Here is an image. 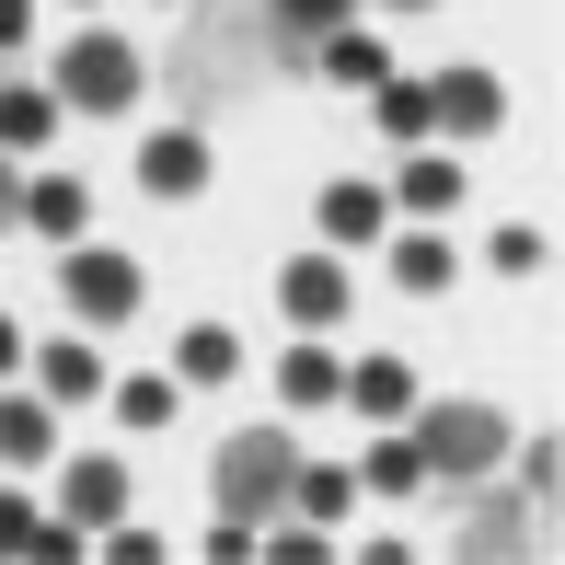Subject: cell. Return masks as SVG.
<instances>
[{
  "label": "cell",
  "mask_w": 565,
  "mask_h": 565,
  "mask_svg": "<svg viewBox=\"0 0 565 565\" xmlns=\"http://www.w3.org/2000/svg\"><path fill=\"white\" fill-rule=\"evenodd\" d=\"M289 473H300V450L277 439V427H243V439L220 450V520H277V508H289Z\"/></svg>",
  "instance_id": "cell-1"
},
{
  "label": "cell",
  "mask_w": 565,
  "mask_h": 565,
  "mask_svg": "<svg viewBox=\"0 0 565 565\" xmlns=\"http://www.w3.org/2000/svg\"><path fill=\"white\" fill-rule=\"evenodd\" d=\"M497 450H508V416H497V404H439V416L416 427V461H427V473H450V484L497 473Z\"/></svg>",
  "instance_id": "cell-2"
},
{
  "label": "cell",
  "mask_w": 565,
  "mask_h": 565,
  "mask_svg": "<svg viewBox=\"0 0 565 565\" xmlns=\"http://www.w3.org/2000/svg\"><path fill=\"white\" fill-rule=\"evenodd\" d=\"M58 93H70L82 116H116L127 93H139V46H127V35H82V46L58 58Z\"/></svg>",
  "instance_id": "cell-3"
},
{
  "label": "cell",
  "mask_w": 565,
  "mask_h": 565,
  "mask_svg": "<svg viewBox=\"0 0 565 565\" xmlns=\"http://www.w3.org/2000/svg\"><path fill=\"white\" fill-rule=\"evenodd\" d=\"M58 289H70L82 323H127V312H139V266H127V254H70Z\"/></svg>",
  "instance_id": "cell-4"
},
{
  "label": "cell",
  "mask_w": 565,
  "mask_h": 565,
  "mask_svg": "<svg viewBox=\"0 0 565 565\" xmlns=\"http://www.w3.org/2000/svg\"><path fill=\"white\" fill-rule=\"evenodd\" d=\"M277 300H289V323H300V335H323V323L347 312V266H335V254H300V266L277 277Z\"/></svg>",
  "instance_id": "cell-5"
},
{
  "label": "cell",
  "mask_w": 565,
  "mask_h": 565,
  "mask_svg": "<svg viewBox=\"0 0 565 565\" xmlns=\"http://www.w3.org/2000/svg\"><path fill=\"white\" fill-rule=\"evenodd\" d=\"M497 116H508V93L484 82V70H450V82H427V127H461V139H484Z\"/></svg>",
  "instance_id": "cell-6"
},
{
  "label": "cell",
  "mask_w": 565,
  "mask_h": 565,
  "mask_svg": "<svg viewBox=\"0 0 565 565\" xmlns=\"http://www.w3.org/2000/svg\"><path fill=\"white\" fill-rule=\"evenodd\" d=\"M139 185L150 196H196L209 185V139H196V127H162V139L139 150Z\"/></svg>",
  "instance_id": "cell-7"
},
{
  "label": "cell",
  "mask_w": 565,
  "mask_h": 565,
  "mask_svg": "<svg viewBox=\"0 0 565 565\" xmlns=\"http://www.w3.org/2000/svg\"><path fill=\"white\" fill-rule=\"evenodd\" d=\"M70 531H116L127 520V461H70Z\"/></svg>",
  "instance_id": "cell-8"
},
{
  "label": "cell",
  "mask_w": 565,
  "mask_h": 565,
  "mask_svg": "<svg viewBox=\"0 0 565 565\" xmlns=\"http://www.w3.org/2000/svg\"><path fill=\"white\" fill-rule=\"evenodd\" d=\"M335 393H347V404H358V416H370V427L416 416V370H404V358H370V370H347Z\"/></svg>",
  "instance_id": "cell-9"
},
{
  "label": "cell",
  "mask_w": 565,
  "mask_h": 565,
  "mask_svg": "<svg viewBox=\"0 0 565 565\" xmlns=\"http://www.w3.org/2000/svg\"><path fill=\"white\" fill-rule=\"evenodd\" d=\"M35 381H46V404H93V393H105V358H93L82 335H58L35 358Z\"/></svg>",
  "instance_id": "cell-10"
},
{
  "label": "cell",
  "mask_w": 565,
  "mask_h": 565,
  "mask_svg": "<svg viewBox=\"0 0 565 565\" xmlns=\"http://www.w3.org/2000/svg\"><path fill=\"white\" fill-rule=\"evenodd\" d=\"M46 439H58L46 393H0V461H46Z\"/></svg>",
  "instance_id": "cell-11"
},
{
  "label": "cell",
  "mask_w": 565,
  "mask_h": 565,
  "mask_svg": "<svg viewBox=\"0 0 565 565\" xmlns=\"http://www.w3.org/2000/svg\"><path fill=\"white\" fill-rule=\"evenodd\" d=\"M393 196H404V209H416V220H450V196H461V173L439 162V150H416V162L393 173Z\"/></svg>",
  "instance_id": "cell-12"
},
{
  "label": "cell",
  "mask_w": 565,
  "mask_h": 565,
  "mask_svg": "<svg viewBox=\"0 0 565 565\" xmlns=\"http://www.w3.org/2000/svg\"><path fill=\"white\" fill-rule=\"evenodd\" d=\"M46 127H58V93H23V82H0V150H35Z\"/></svg>",
  "instance_id": "cell-13"
},
{
  "label": "cell",
  "mask_w": 565,
  "mask_h": 565,
  "mask_svg": "<svg viewBox=\"0 0 565 565\" xmlns=\"http://www.w3.org/2000/svg\"><path fill=\"white\" fill-rule=\"evenodd\" d=\"M335 358H323V347H289V358H277V393H289V404H335Z\"/></svg>",
  "instance_id": "cell-14"
},
{
  "label": "cell",
  "mask_w": 565,
  "mask_h": 565,
  "mask_svg": "<svg viewBox=\"0 0 565 565\" xmlns=\"http://www.w3.org/2000/svg\"><path fill=\"white\" fill-rule=\"evenodd\" d=\"M520 531H531V497H484V508H473V531H461V554H508Z\"/></svg>",
  "instance_id": "cell-15"
},
{
  "label": "cell",
  "mask_w": 565,
  "mask_h": 565,
  "mask_svg": "<svg viewBox=\"0 0 565 565\" xmlns=\"http://www.w3.org/2000/svg\"><path fill=\"white\" fill-rule=\"evenodd\" d=\"M23 220H35V231H58V243H82L93 196H82V185H23Z\"/></svg>",
  "instance_id": "cell-16"
},
{
  "label": "cell",
  "mask_w": 565,
  "mask_h": 565,
  "mask_svg": "<svg viewBox=\"0 0 565 565\" xmlns=\"http://www.w3.org/2000/svg\"><path fill=\"white\" fill-rule=\"evenodd\" d=\"M323 231L335 243H381V196L370 185H323Z\"/></svg>",
  "instance_id": "cell-17"
},
{
  "label": "cell",
  "mask_w": 565,
  "mask_h": 565,
  "mask_svg": "<svg viewBox=\"0 0 565 565\" xmlns=\"http://www.w3.org/2000/svg\"><path fill=\"white\" fill-rule=\"evenodd\" d=\"M266 23L300 46V58H312V35H335V23H347V0H266Z\"/></svg>",
  "instance_id": "cell-18"
},
{
  "label": "cell",
  "mask_w": 565,
  "mask_h": 565,
  "mask_svg": "<svg viewBox=\"0 0 565 565\" xmlns=\"http://www.w3.org/2000/svg\"><path fill=\"white\" fill-rule=\"evenodd\" d=\"M358 484H381V497H416V484H427V461H416V439H381L370 461H358Z\"/></svg>",
  "instance_id": "cell-19"
},
{
  "label": "cell",
  "mask_w": 565,
  "mask_h": 565,
  "mask_svg": "<svg viewBox=\"0 0 565 565\" xmlns=\"http://www.w3.org/2000/svg\"><path fill=\"white\" fill-rule=\"evenodd\" d=\"M381 127H393V139H427V82H393V70H381Z\"/></svg>",
  "instance_id": "cell-20"
},
{
  "label": "cell",
  "mask_w": 565,
  "mask_h": 565,
  "mask_svg": "<svg viewBox=\"0 0 565 565\" xmlns=\"http://www.w3.org/2000/svg\"><path fill=\"white\" fill-rule=\"evenodd\" d=\"M312 46H323V70H335V82H381V70H393L370 35H347V23H335V35H312Z\"/></svg>",
  "instance_id": "cell-21"
},
{
  "label": "cell",
  "mask_w": 565,
  "mask_h": 565,
  "mask_svg": "<svg viewBox=\"0 0 565 565\" xmlns=\"http://www.w3.org/2000/svg\"><path fill=\"white\" fill-rule=\"evenodd\" d=\"M173 358H185V381H231V370H243V347H231L220 323H196V335L173 347Z\"/></svg>",
  "instance_id": "cell-22"
},
{
  "label": "cell",
  "mask_w": 565,
  "mask_h": 565,
  "mask_svg": "<svg viewBox=\"0 0 565 565\" xmlns=\"http://www.w3.org/2000/svg\"><path fill=\"white\" fill-rule=\"evenodd\" d=\"M347 497H358L347 473H289V508H300V520H347Z\"/></svg>",
  "instance_id": "cell-23"
},
{
  "label": "cell",
  "mask_w": 565,
  "mask_h": 565,
  "mask_svg": "<svg viewBox=\"0 0 565 565\" xmlns=\"http://www.w3.org/2000/svg\"><path fill=\"white\" fill-rule=\"evenodd\" d=\"M116 416L127 427H173V381H116Z\"/></svg>",
  "instance_id": "cell-24"
},
{
  "label": "cell",
  "mask_w": 565,
  "mask_h": 565,
  "mask_svg": "<svg viewBox=\"0 0 565 565\" xmlns=\"http://www.w3.org/2000/svg\"><path fill=\"white\" fill-rule=\"evenodd\" d=\"M393 277H404V289H439V277H450V243H427V231L393 243Z\"/></svg>",
  "instance_id": "cell-25"
},
{
  "label": "cell",
  "mask_w": 565,
  "mask_h": 565,
  "mask_svg": "<svg viewBox=\"0 0 565 565\" xmlns=\"http://www.w3.org/2000/svg\"><path fill=\"white\" fill-rule=\"evenodd\" d=\"M543 254H554V243H543L531 220H520V231H497V266H508V277H543Z\"/></svg>",
  "instance_id": "cell-26"
},
{
  "label": "cell",
  "mask_w": 565,
  "mask_h": 565,
  "mask_svg": "<svg viewBox=\"0 0 565 565\" xmlns=\"http://www.w3.org/2000/svg\"><path fill=\"white\" fill-rule=\"evenodd\" d=\"M323 554H335V543H323V520H300V531H277V543H266V565H323Z\"/></svg>",
  "instance_id": "cell-27"
},
{
  "label": "cell",
  "mask_w": 565,
  "mask_h": 565,
  "mask_svg": "<svg viewBox=\"0 0 565 565\" xmlns=\"http://www.w3.org/2000/svg\"><path fill=\"white\" fill-rule=\"evenodd\" d=\"M520 473H531V508H554V484H565V450H554V439H531V461H520Z\"/></svg>",
  "instance_id": "cell-28"
},
{
  "label": "cell",
  "mask_w": 565,
  "mask_h": 565,
  "mask_svg": "<svg viewBox=\"0 0 565 565\" xmlns=\"http://www.w3.org/2000/svg\"><path fill=\"white\" fill-rule=\"evenodd\" d=\"M23 531H35V508H23V497H0V554H23Z\"/></svg>",
  "instance_id": "cell-29"
},
{
  "label": "cell",
  "mask_w": 565,
  "mask_h": 565,
  "mask_svg": "<svg viewBox=\"0 0 565 565\" xmlns=\"http://www.w3.org/2000/svg\"><path fill=\"white\" fill-rule=\"evenodd\" d=\"M23 23H35V0H0V46H12V35H23Z\"/></svg>",
  "instance_id": "cell-30"
},
{
  "label": "cell",
  "mask_w": 565,
  "mask_h": 565,
  "mask_svg": "<svg viewBox=\"0 0 565 565\" xmlns=\"http://www.w3.org/2000/svg\"><path fill=\"white\" fill-rule=\"evenodd\" d=\"M0 220H23V185H12V150H0Z\"/></svg>",
  "instance_id": "cell-31"
},
{
  "label": "cell",
  "mask_w": 565,
  "mask_h": 565,
  "mask_svg": "<svg viewBox=\"0 0 565 565\" xmlns=\"http://www.w3.org/2000/svg\"><path fill=\"white\" fill-rule=\"evenodd\" d=\"M12 358H23V335H12V323H0V370H12Z\"/></svg>",
  "instance_id": "cell-32"
},
{
  "label": "cell",
  "mask_w": 565,
  "mask_h": 565,
  "mask_svg": "<svg viewBox=\"0 0 565 565\" xmlns=\"http://www.w3.org/2000/svg\"><path fill=\"white\" fill-rule=\"evenodd\" d=\"M393 12H427V0H393Z\"/></svg>",
  "instance_id": "cell-33"
}]
</instances>
